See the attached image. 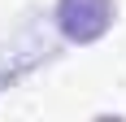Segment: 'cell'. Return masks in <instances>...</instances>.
Masks as SVG:
<instances>
[{"mask_svg":"<svg viewBox=\"0 0 126 122\" xmlns=\"http://www.w3.org/2000/svg\"><path fill=\"white\" fill-rule=\"evenodd\" d=\"M52 18H57V31L70 44H96L113 26L117 4L113 0H57L52 4Z\"/></svg>","mask_w":126,"mask_h":122,"instance_id":"6da1fadb","label":"cell"}]
</instances>
